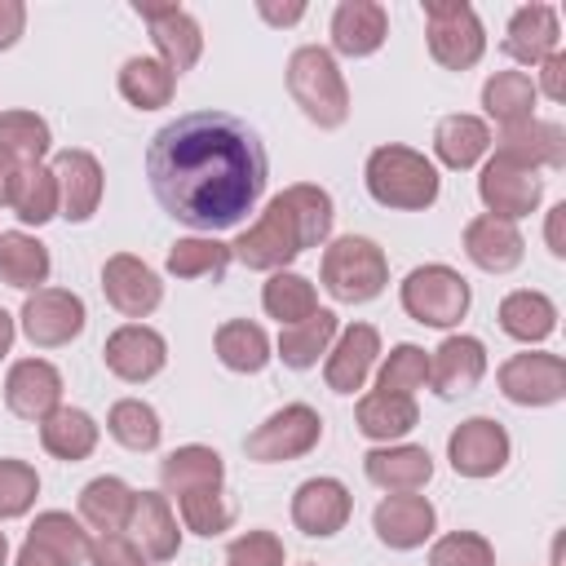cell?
Masks as SVG:
<instances>
[{"mask_svg":"<svg viewBox=\"0 0 566 566\" xmlns=\"http://www.w3.org/2000/svg\"><path fill=\"white\" fill-rule=\"evenodd\" d=\"M380 358V332L371 323H349L336 332L332 349H327V363H323V376H327V389L332 394H354L363 389L367 371L376 367Z\"/></svg>","mask_w":566,"mask_h":566,"instance_id":"obj_21","label":"cell"},{"mask_svg":"<svg viewBox=\"0 0 566 566\" xmlns=\"http://www.w3.org/2000/svg\"><path fill=\"white\" fill-rule=\"evenodd\" d=\"M22 27H27V4L22 0H0V53L22 40Z\"/></svg>","mask_w":566,"mask_h":566,"instance_id":"obj_52","label":"cell"},{"mask_svg":"<svg viewBox=\"0 0 566 566\" xmlns=\"http://www.w3.org/2000/svg\"><path fill=\"white\" fill-rule=\"evenodd\" d=\"M9 208L22 226H44L57 217V177L53 168L44 164H22L18 168V181H13V195H9Z\"/></svg>","mask_w":566,"mask_h":566,"instance_id":"obj_40","label":"cell"},{"mask_svg":"<svg viewBox=\"0 0 566 566\" xmlns=\"http://www.w3.org/2000/svg\"><path fill=\"white\" fill-rule=\"evenodd\" d=\"M336 332H340V327H336V314H332V310H314L310 318L283 327V332H279V358H283V367L310 371V367L332 349Z\"/></svg>","mask_w":566,"mask_h":566,"instance_id":"obj_37","label":"cell"},{"mask_svg":"<svg viewBox=\"0 0 566 566\" xmlns=\"http://www.w3.org/2000/svg\"><path fill=\"white\" fill-rule=\"evenodd\" d=\"M97 420L80 407H57L53 416L40 420V447L53 455V460H66V464H80L97 451Z\"/></svg>","mask_w":566,"mask_h":566,"instance_id":"obj_30","label":"cell"},{"mask_svg":"<svg viewBox=\"0 0 566 566\" xmlns=\"http://www.w3.org/2000/svg\"><path fill=\"white\" fill-rule=\"evenodd\" d=\"M13 336H18V327H13V314L0 305V358L9 354V345H13Z\"/></svg>","mask_w":566,"mask_h":566,"instance_id":"obj_57","label":"cell"},{"mask_svg":"<svg viewBox=\"0 0 566 566\" xmlns=\"http://www.w3.org/2000/svg\"><path fill=\"white\" fill-rule=\"evenodd\" d=\"M464 256L486 274H509V270L522 265L526 239H522V230L513 221H500V217L482 212V217H473L464 226Z\"/></svg>","mask_w":566,"mask_h":566,"instance_id":"obj_25","label":"cell"},{"mask_svg":"<svg viewBox=\"0 0 566 566\" xmlns=\"http://www.w3.org/2000/svg\"><path fill=\"white\" fill-rule=\"evenodd\" d=\"M562 221H566V203H557L553 212H548V226H544V239H548V252L562 261L566 256V239H562Z\"/></svg>","mask_w":566,"mask_h":566,"instance_id":"obj_54","label":"cell"},{"mask_svg":"<svg viewBox=\"0 0 566 566\" xmlns=\"http://www.w3.org/2000/svg\"><path fill=\"white\" fill-rule=\"evenodd\" d=\"M500 332L522 340V345H539L557 332V305L544 296V292H531V287H517L500 301Z\"/></svg>","mask_w":566,"mask_h":566,"instance_id":"obj_32","label":"cell"},{"mask_svg":"<svg viewBox=\"0 0 566 566\" xmlns=\"http://www.w3.org/2000/svg\"><path fill=\"white\" fill-rule=\"evenodd\" d=\"M500 159L509 164H522L531 172L539 168H562L566 164V128L553 124V119H522V124H509L500 128V137L491 142Z\"/></svg>","mask_w":566,"mask_h":566,"instance_id":"obj_20","label":"cell"},{"mask_svg":"<svg viewBox=\"0 0 566 566\" xmlns=\"http://www.w3.org/2000/svg\"><path fill=\"white\" fill-rule=\"evenodd\" d=\"M486 376V345L478 336H447L433 354H429V385L438 398H460L469 389H478Z\"/></svg>","mask_w":566,"mask_h":566,"instance_id":"obj_23","label":"cell"},{"mask_svg":"<svg viewBox=\"0 0 566 566\" xmlns=\"http://www.w3.org/2000/svg\"><path fill=\"white\" fill-rule=\"evenodd\" d=\"M256 13H261L265 22H274V27H292V22H301V18H305V4H283V9H279V4L261 0V4H256Z\"/></svg>","mask_w":566,"mask_h":566,"instance_id":"obj_53","label":"cell"},{"mask_svg":"<svg viewBox=\"0 0 566 566\" xmlns=\"http://www.w3.org/2000/svg\"><path fill=\"white\" fill-rule=\"evenodd\" d=\"M27 539L31 544H40V548H49L53 557H62L66 566H80V562H88V531L71 517V513H62V509H49V513H40L35 522H31V531H27Z\"/></svg>","mask_w":566,"mask_h":566,"instance_id":"obj_43","label":"cell"},{"mask_svg":"<svg viewBox=\"0 0 566 566\" xmlns=\"http://www.w3.org/2000/svg\"><path fill=\"white\" fill-rule=\"evenodd\" d=\"M354 420H358V433L371 438V442H398L416 429L420 411H416V398L407 394H385V389H371L358 398L354 407Z\"/></svg>","mask_w":566,"mask_h":566,"instance_id":"obj_29","label":"cell"},{"mask_svg":"<svg viewBox=\"0 0 566 566\" xmlns=\"http://www.w3.org/2000/svg\"><path fill=\"white\" fill-rule=\"evenodd\" d=\"M4 402L18 420H44L62 407V371L44 358H22L4 376Z\"/></svg>","mask_w":566,"mask_h":566,"instance_id":"obj_19","label":"cell"},{"mask_svg":"<svg viewBox=\"0 0 566 566\" xmlns=\"http://www.w3.org/2000/svg\"><path fill=\"white\" fill-rule=\"evenodd\" d=\"M133 13L150 27V40H155V49H159V62L172 71V75H181V71H190L195 62H199V53H203V31H199V22H195V13L190 9H181V4H133Z\"/></svg>","mask_w":566,"mask_h":566,"instance_id":"obj_13","label":"cell"},{"mask_svg":"<svg viewBox=\"0 0 566 566\" xmlns=\"http://www.w3.org/2000/svg\"><path fill=\"white\" fill-rule=\"evenodd\" d=\"M433 526H438V513H433V504H429L424 495H416V491H389V495L376 504V513H371L376 539H380L385 548H398V553L420 548V544L433 535Z\"/></svg>","mask_w":566,"mask_h":566,"instance_id":"obj_18","label":"cell"},{"mask_svg":"<svg viewBox=\"0 0 566 566\" xmlns=\"http://www.w3.org/2000/svg\"><path fill=\"white\" fill-rule=\"evenodd\" d=\"M363 181H367V195L394 212H424V208H433V199L442 190L433 159L411 146H398V142H385L367 155Z\"/></svg>","mask_w":566,"mask_h":566,"instance_id":"obj_3","label":"cell"},{"mask_svg":"<svg viewBox=\"0 0 566 566\" xmlns=\"http://www.w3.org/2000/svg\"><path fill=\"white\" fill-rule=\"evenodd\" d=\"M18 168H22V164H18V159H9V155L0 150V203H4V208H9V195H13V181H18Z\"/></svg>","mask_w":566,"mask_h":566,"instance_id":"obj_56","label":"cell"},{"mask_svg":"<svg viewBox=\"0 0 566 566\" xmlns=\"http://www.w3.org/2000/svg\"><path fill=\"white\" fill-rule=\"evenodd\" d=\"M332 217H336L332 195H327L323 186H314V181H296V186L279 190V195L261 208V217L230 243V256H234L239 265L265 270V274L287 270L305 248L327 243Z\"/></svg>","mask_w":566,"mask_h":566,"instance_id":"obj_2","label":"cell"},{"mask_svg":"<svg viewBox=\"0 0 566 566\" xmlns=\"http://www.w3.org/2000/svg\"><path fill=\"white\" fill-rule=\"evenodd\" d=\"M318 279L327 287L332 301L340 305H367L385 292L389 283V261L380 252L376 239H363V234H340L323 248V261H318Z\"/></svg>","mask_w":566,"mask_h":566,"instance_id":"obj_5","label":"cell"},{"mask_svg":"<svg viewBox=\"0 0 566 566\" xmlns=\"http://www.w3.org/2000/svg\"><path fill=\"white\" fill-rule=\"evenodd\" d=\"M124 535L146 553V562H172L181 548V526L164 491H137Z\"/></svg>","mask_w":566,"mask_h":566,"instance_id":"obj_22","label":"cell"},{"mask_svg":"<svg viewBox=\"0 0 566 566\" xmlns=\"http://www.w3.org/2000/svg\"><path fill=\"white\" fill-rule=\"evenodd\" d=\"M212 349H217L221 367H230V371H239V376H256V371H265V363L274 358L265 327H261V323H248V318L221 323L217 336H212Z\"/></svg>","mask_w":566,"mask_h":566,"instance_id":"obj_34","label":"cell"},{"mask_svg":"<svg viewBox=\"0 0 566 566\" xmlns=\"http://www.w3.org/2000/svg\"><path fill=\"white\" fill-rule=\"evenodd\" d=\"M40 495V478L27 460H0V522L22 517Z\"/></svg>","mask_w":566,"mask_h":566,"instance_id":"obj_47","label":"cell"},{"mask_svg":"<svg viewBox=\"0 0 566 566\" xmlns=\"http://www.w3.org/2000/svg\"><path fill=\"white\" fill-rule=\"evenodd\" d=\"M226 566H283V539L274 531H243L230 539Z\"/></svg>","mask_w":566,"mask_h":566,"instance_id":"obj_49","label":"cell"},{"mask_svg":"<svg viewBox=\"0 0 566 566\" xmlns=\"http://www.w3.org/2000/svg\"><path fill=\"white\" fill-rule=\"evenodd\" d=\"M230 243H221L217 234H190V239H177L164 256V270L172 279H226L230 270Z\"/></svg>","mask_w":566,"mask_h":566,"instance_id":"obj_38","label":"cell"},{"mask_svg":"<svg viewBox=\"0 0 566 566\" xmlns=\"http://www.w3.org/2000/svg\"><path fill=\"white\" fill-rule=\"evenodd\" d=\"M363 473L380 491H420L433 478V455L416 442H385L363 455Z\"/></svg>","mask_w":566,"mask_h":566,"instance_id":"obj_27","label":"cell"},{"mask_svg":"<svg viewBox=\"0 0 566 566\" xmlns=\"http://www.w3.org/2000/svg\"><path fill=\"white\" fill-rule=\"evenodd\" d=\"M398 301H402L407 318H416V323H424V327H455V323L469 314L473 292H469V283H464L460 270L433 261V265H416V270L402 279Z\"/></svg>","mask_w":566,"mask_h":566,"instance_id":"obj_6","label":"cell"},{"mask_svg":"<svg viewBox=\"0 0 566 566\" xmlns=\"http://www.w3.org/2000/svg\"><path fill=\"white\" fill-rule=\"evenodd\" d=\"M389 35V13L376 0H340L332 9V49L340 57H371Z\"/></svg>","mask_w":566,"mask_h":566,"instance_id":"obj_26","label":"cell"},{"mask_svg":"<svg viewBox=\"0 0 566 566\" xmlns=\"http://www.w3.org/2000/svg\"><path fill=\"white\" fill-rule=\"evenodd\" d=\"M486 150H491L486 119H478V115H447V119H438V128H433V155H438V164L464 172Z\"/></svg>","mask_w":566,"mask_h":566,"instance_id":"obj_33","label":"cell"},{"mask_svg":"<svg viewBox=\"0 0 566 566\" xmlns=\"http://www.w3.org/2000/svg\"><path fill=\"white\" fill-rule=\"evenodd\" d=\"M133 486L115 473H102L93 478L84 491H80V522L97 535H119L128 526V513H133Z\"/></svg>","mask_w":566,"mask_h":566,"instance_id":"obj_31","label":"cell"},{"mask_svg":"<svg viewBox=\"0 0 566 566\" xmlns=\"http://www.w3.org/2000/svg\"><path fill=\"white\" fill-rule=\"evenodd\" d=\"M88 562L93 566H146V553L119 531V535H97L88 544Z\"/></svg>","mask_w":566,"mask_h":566,"instance_id":"obj_50","label":"cell"},{"mask_svg":"<svg viewBox=\"0 0 566 566\" xmlns=\"http://www.w3.org/2000/svg\"><path fill=\"white\" fill-rule=\"evenodd\" d=\"M323 438V416L310 402H287L274 416H265L248 438L243 451L256 464H283V460H301L318 447Z\"/></svg>","mask_w":566,"mask_h":566,"instance_id":"obj_8","label":"cell"},{"mask_svg":"<svg viewBox=\"0 0 566 566\" xmlns=\"http://www.w3.org/2000/svg\"><path fill=\"white\" fill-rule=\"evenodd\" d=\"M102 292H106V301H111L124 318H146V314H155L159 301H164L159 274H155L142 256H133V252L106 256V265H102Z\"/></svg>","mask_w":566,"mask_h":566,"instance_id":"obj_15","label":"cell"},{"mask_svg":"<svg viewBox=\"0 0 566 566\" xmlns=\"http://www.w3.org/2000/svg\"><path fill=\"white\" fill-rule=\"evenodd\" d=\"M49 168L57 177V217H66L75 226L88 221L97 212V203H102V190H106V177H102L97 155L71 146V150H57Z\"/></svg>","mask_w":566,"mask_h":566,"instance_id":"obj_16","label":"cell"},{"mask_svg":"<svg viewBox=\"0 0 566 566\" xmlns=\"http://www.w3.org/2000/svg\"><path fill=\"white\" fill-rule=\"evenodd\" d=\"M102 363H106L111 376H119V380H128V385H142V380H150V376L164 371V363H168V340H164L155 327H146V323H124V327H115V332L106 336Z\"/></svg>","mask_w":566,"mask_h":566,"instance_id":"obj_14","label":"cell"},{"mask_svg":"<svg viewBox=\"0 0 566 566\" xmlns=\"http://www.w3.org/2000/svg\"><path fill=\"white\" fill-rule=\"evenodd\" d=\"M265 177L270 159L256 128L230 111L177 115L146 146L155 203L199 234L239 226L261 203Z\"/></svg>","mask_w":566,"mask_h":566,"instance_id":"obj_1","label":"cell"},{"mask_svg":"<svg viewBox=\"0 0 566 566\" xmlns=\"http://www.w3.org/2000/svg\"><path fill=\"white\" fill-rule=\"evenodd\" d=\"M349 513H354V495L340 478H305L292 495V522L310 539H327V535L345 531Z\"/></svg>","mask_w":566,"mask_h":566,"instance_id":"obj_17","label":"cell"},{"mask_svg":"<svg viewBox=\"0 0 566 566\" xmlns=\"http://www.w3.org/2000/svg\"><path fill=\"white\" fill-rule=\"evenodd\" d=\"M13 566H66V562H62V557H53L49 548H40V544H31V539H27V544L18 548V562H13Z\"/></svg>","mask_w":566,"mask_h":566,"instance_id":"obj_55","label":"cell"},{"mask_svg":"<svg viewBox=\"0 0 566 566\" xmlns=\"http://www.w3.org/2000/svg\"><path fill=\"white\" fill-rule=\"evenodd\" d=\"M119 93H124V102L137 106V111H159V106L172 102L177 75H172L159 57H128V62L119 66Z\"/></svg>","mask_w":566,"mask_h":566,"instance_id":"obj_39","label":"cell"},{"mask_svg":"<svg viewBox=\"0 0 566 566\" xmlns=\"http://www.w3.org/2000/svg\"><path fill=\"white\" fill-rule=\"evenodd\" d=\"M221 482H226L221 455H217L212 447H199V442L168 451L164 464H159V486H164V495H172V500H181V495H190V491H203V486H221Z\"/></svg>","mask_w":566,"mask_h":566,"instance_id":"obj_28","label":"cell"},{"mask_svg":"<svg viewBox=\"0 0 566 566\" xmlns=\"http://www.w3.org/2000/svg\"><path fill=\"white\" fill-rule=\"evenodd\" d=\"M424 380H429V354L420 349V345H411V340H402V345H394L389 354H385V363H380V376H376V389H385V394H416V389H424Z\"/></svg>","mask_w":566,"mask_h":566,"instance_id":"obj_46","label":"cell"},{"mask_svg":"<svg viewBox=\"0 0 566 566\" xmlns=\"http://www.w3.org/2000/svg\"><path fill=\"white\" fill-rule=\"evenodd\" d=\"M429 566H495V548L478 531H451L429 548Z\"/></svg>","mask_w":566,"mask_h":566,"instance_id":"obj_48","label":"cell"},{"mask_svg":"<svg viewBox=\"0 0 566 566\" xmlns=\"http://www.w3.org/2000/svg\"><path fill=\"white\" fill-rule=\"evenodd\" d=\"M557 44H562V18H557L553 4L513 9L509 27H504V40H500V49L522 66H539L544 57L557 53Z\"/></svg>","mask_w":566,"mask_h":566,"instance_id":"obj_24","label":"cell"},{"mask_svg":"<svg viewBox=\"0 0 566 566\" xmlns=\"http://www.w3.org/2000/svg\"><path fill=\"white\" fill-rule=\"evenodd\" d=\"M535 102H539V93H535V80L526 71H495L482 84V111L500 128L522 124V119H535Z\"/></svg>","mask_w":566,"mask_h":566,"instance_id":"obj_36","label":"cell"},{"mask_svg":"<svg viewBox=\"0 0 566 566\" xmlns=\"http://www.w3.org/2000/svg\"><path fill=\"white\" fill-rule=\"evenodd\" d=\"M177 509H181V526L195 531V535H203V539H217V535L230 531L234 517H239V509H234V500L226 495V486L190 491V495L177 500Z\"/></svg>","mask_w":566,"mask_h":566,"instance_id":"obj_45","label":"cell"},{"mask_svg":"<svg viewBox=\"0 0 566 566\" xmlns=\"http://www.w3.org/2000/svg\"><path fill=\"white\" fill-rule=\"evenodd\" d=\"M18 323H22V336L35 349H62L84 332L88 310L66 287H35V292H27V301L18 310Z\"/></svg>","mask_w":566,"mask_h":566,"instance_id":"obj_9","label":"cell"},{"mask_svg":"<svg viewBox=\"0 0 566 566\" xmlns=\"http://www.w3.org/2000/svg\"><path fill=\"white\" fill-rule=\"evenodd\" d=\"M49 248L27 234V230H4L0 234V283L18 287V292H35L40 283H49Z\"/></svg>","mask_w":566,"mask_h":566,"instance_id":"obj_35","label":"cell"},{"mask_svg":"<svg viewBox=\"0 0 566 566\" xmlns=\"http://www.w3.org/2000/svg\"><path fill=\"white\" fill-rule=\"evenodd\" d=\"M9 562V539H4V531H0V566Z\"/></svg>","mask_w":566,"mask_h":566,"instance_id":"obj_58","label":"cell"},{"mask_svg":"<svg viewBox=\"0 0 566 566\" xmlns=\"http://www.w3.org/2000/svg\"><path fill=\"white\" fill-rule=\"evenodd\" d=\"M513 455L509 429L491 416H469L447 438V460L460 478H495Z\"/></svg>","mask_w":566,"mask_h":566,"instance_id":"obj_11","label":"cell"},{"mask_svg":"<svg viewBox=\"0 0 566 566\" xmlns=\"http://www.w3.org/2000/svg\"><path fill=\"white\" fill-rule=\"evenodd\" d=\"M106 433L128 447V451H155L159 438H164V424H159V411L142 398H119L111 411H106Z\"/></svg>","mask_w":566,"mask_h":566,"instance_id":"obj_42","label":"cell"},{"mask_svg":"<svg viewBox=\"0 0 566 566\" xmlns=\"http://www.w3.org/2000/svg\"><path fill=\"white\" fill-rule=\"evenodd\" d=\"M287 93L292 102L301 106V115L318 128H340L349 119V84L332 57V49L323 44H301L292 57H287Z\"/></svg>","mask_w":566,"mask_h":566,"instance_id":"obj_4","label":"cell"},{"mask_svg":"<svg viewBox=\"0 0 566 566\" xmlns=\"http://www.w3.org/2000/svg\"><path fill=\"white\" fill-rule=\"evenodd\" d=\"M53 146L49 124L35 111H0V150L18 164H44Z\"/></svg>","mask_w":566,"mask_h":566,"instance_id":"obj_44","label":"cell"},{"mask_svg":"<svg viewBox=\"0 0 566 566\" xmlns=\"http://www.w3.org/2000/svg\"><path fill=\"white\" fill-rule=\"evenodd\" d=\"M424 35L433 62L447 71H469L486 53V31L469 0H424Z\"/></svg>","mask_w":566,"mask_h":566,"instance_id":"obj_7","label":"cell"},{"mask_svg":"<svg viewBox=\"0 0 566 566\" xmlns=\"http://www.w3.org/2000/svg\"><path fill=\"white\" fill-rule=\"evenodd\" d=\"M495 380L517 407H553L566 398V363L557 354H513L500 363Z\"/></svg>","mask_w":566,"mask_h":566,"instance_id":"obj_12","label":"cell"},{"mask_svg":"<svg viewBox=\"0 0 566 566\" xmlns=\"http://www.w3.org/2000/svg\"><path fill=\"white\" fill-rule=\"evenodd\" d=\"M478 199L486 208V217H500V221H522L539 208L544 199V177L522 168V164H509L500 155H491L478 172Z\"/></svg>","mask_w":566,"mask_h":566,"instance_id":"obj_10","label":"cell"},{"mask_svg":"<svg viewBox=\"0 0 566 566\" xmlns=\"http://www.w3.org/2000/svg\"><path fill=\"white\" fill-rule=\"evenodd\" d=\"M535 93H544L548 102H562V97H566V53H562V49L539 62V84H535Z\"/></svg>","mask_w":566,"mask_h":566,"instance_id":"obj_51","label":"cell"},{"mask_svg":"<svg viewBox=\"0 0 566 566\" xmlns=\"http://www.w3.org/2000/svg\"><path fill=\"white\" fill-rule=\"evenodd\" d=\"M261 305H265L270 318H279V327H292V323H301V318H310L318 310V292H314V283L305 274L274 270L265 279V287H261Z\"/></svg>","mask_w":566,"mask_h":566,"instance_id":"obj_41","label":"cell"}]
</instances>
